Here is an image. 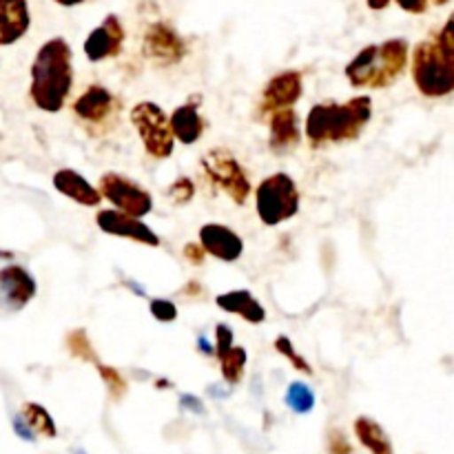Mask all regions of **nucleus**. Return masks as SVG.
<instances>
[{
	"instance_id": "obj_26",
	"label": "nucleus",
	"mask_w": 454,
	"mask_h": 454,
	"mask_svg": "<svg viewBox=\"0 0 454 454\" xmlns=\"http://www.w3.org/2000/svg\"><path fill=\"white\" fill-rule=\"evenodd\" d=\"M98 372H100L111 399H114V402H120V399L127 395V381H124V377L120 375V371H115L114 366H102V364H98Z\"/></svg>"
},
{
	"instance_id": "obj_23",
	"label": "nucleus",
	"mask_w": 454,
	"mask_h": 454,
	"mask_svg": "<svg viewBox=\"0 0 454 454\" xmlns=\"http://www.w3.org/2000/svg\"><path fill=\"white\" fill-rule=\"evenodd\" d=\"M22 419L29 424V428L34 430L35 437H44V439H56L58 437V428H56V421L51 419L47 411H44L40 403H25L20 411Z\"/></svg>"
},
{
	"instance_id": "obj_10",
	"label": "nucleus",
	"mask_w": 454,
	"mask_h": 454,
	"mask_svg": "<svg viewBox=\"0 0 454 454\" xmlns=\"http://www.w3.org/2000/svg\"><path fill=\"white\" fill-rule=\"evenodd\" d=\"M96 222L105 233L115 235V238L133 239V242H140L145 247H160V238L151 226L122 211H100L96 215Z\"/></svg>"
},
{
	"instance_id": "obj_37",
	"label": "nucleus",
	"mask_w": 454,
	"mask_h": 454,
	"mask_svg": "<svg viewBox=\"0 0 454 454\" xmlns=\"http://www.w3.org/2000/svg\"><path fill=\"white\" fill-rule=\"evenodd\" d=\"M198 346L204 350V355H213V353H215V350H213V346H208V341L204 340V337H200Z\"/></svg>"
},
{
	"instance_id": "obj_12",
	"label": "nucleus",
	"mask_w": 454,
	"mask_h": 454,
	"mask_svg": "<svg viewBox=\"0 0 454 454\" xmlns=\"http://www.w3.org/2000/svg\"><path fill=\"white\" fill-rule=\"evenodd\" d=\"M0 291H3L4 309L16 313L34 300L38 286H35V279L31 278L29 270L18 264H9L0 270Z\"/></svg>"
},
{
	"instance_id": "obj_34",
	"label": "nucleus",
	"mask_w": 454,
	"mask_h": 454,
	"mask_svg": "<svg viewBox=\"0 0 454 454\" xmlns=\"http://www.w3.org/2000/svg\"><path fill=\"white\" fill-rule=\"evenodd\" d=\"M397 4L411 13H424L428 9V0H397Z\"/></svg>"
},
{
	"instance_id": "obj_19",
	"label": "nucleus",
	"mask_w": 454,
	"mask_h": 454,
	"mask_svg": "<svg viewBox=\"0 0 454 454\" xmlns=\"http://www.w3.org/2000/svg\"><path fill=\"white\" fill-rule=\"evenodd\" d=\"M301 129H300V118L293 109H279L270 115V149L275 153H286L288 149L300 142Z\"/></svg>"
},
{
	"instance_id": "obj_27",
	"label": "nucleus",
	"mask_w": 454,
	"mask_h": 454,
	"mask_svg": "<svg viewBox=\"0 0 454 454\" xmlns=\"http://www.w3.org/2000/svg\"><path fill=\"white\" fill-rule=\"evenodd\" d=\"M275 348H278V353L282 355V357H286L288 362L297 368V371L304 372V375H313V366H310V364L306 362L300 353H297L295 346H293V341L288 340V337H284V335L278 337V340H275Z\"/></svg>"
},
{
	"instance_id": "obj_6",
	"label": "nucleus",
	"mask_w": 454,
	"mask_h": 454,
	"mask_svg": "<svg viewBox=\"0 0 454 454\" xmlns=\"http://www.w3.org/2000/svg\"><path fill=\"white\" fill-rule=\"evenodd\" d=\"M131 122L145 145L146 153L158 160H167L173 153L171 118H167L155 102H137L131 109Z\"/></svg>"
},
{
	"instance_id": "obj_1",
	"label": "nucleus",
	"mask_w": 454,
	"mask_h": 454,
	"mask_svg": "<svg viewBox=\"0 0 454 454\" xmlns=\"http://www.w3.org/2000/svg\"><path fill=\"white\" fill-rule=\"evenodd\" d=\"M71 87H74V67H71L69 44L62 38L47 40L31 65V100L38 109L56 114L65 106Z\"/></svg>"
},
{
	"instance_id": "obj_21",
	"label": "nucleus",
	"mask_w": 454,
	"mask_h": 454,
	"mask_svg": "<svg viewBox=\"0 0 454 454\" xmlns=\"http://www.w3.org/2000/svg\"><path fill=\"white\" fill-rule=\"evenodd\" d=\"M217 306H220L224 313L239 315L242 319H247L248 324H262L266 319V310L260 301L255 300V295L248 291H231L217 295Z\"/></svg>"
},
{
	"instance_id": "obj_30",
	"label": "nucleus",
	"mask_w": 454,
	"mask_h": 454,
	"mask_svg": "<svg viewBox=\"0 0 454 454\" xmlns=\"http://www.w3.org/2000/svg\"><path fill=\"white\" fill-rule=\"evenodd\" d=\"M151 315L158 322H173L177 317V309L171 300H151Z\"/></svg>"
},
{
	"instance_id": "obj_9",
	"label": "nucleus",
	"mask_w": 454,
	"mask_h": 454,
	"mask_svg": "<svg viewBox=\"0 0 454 454\" xmlns=\"http://www.w3.org/2000/svg\"><path fill=\"white\" fill-rule=\"evenodd\" d=\"M145 53L149 60L168 67L184 58L186 44L171 27L164 22H153L145 34Z\"/></svg>"
},
{
	"instance_id": "obj_3",
	"label": "nucleus",
	"mask_w": 454,
	"mask_h": 454,
	"mask_svg": "<svg viewBox=\"0 0 454 454\" xmlns=\"http://www.w3.org/2000/svg\"><path fill=\"white\" fill-rule=\"evenodd\" d=\"M408 62V43L403 38L386 40L364 47L346 67V78L355 87L384 89L399 78Z\"/></svg>"
},
{
	"instance_id": "obj_17",
	"label": "nucleus",
	"mask_w": 454,
	"mask_h": 454,
	"mask_svg": "<svg viewBox=\"0 0 454 454\" xmlns=\"http://www.w3.org/2000/svg\"><path fill=\"white\" fill-rule=\"evenodd\" d=\"M53 189L65 195V198L82 204V207H98L102 202L100 189L89 184L74 168H60V171L53 173Z\"/></svg>"
},
{
	"instance_id": "obj_15",
	"label": "nucleus",
	"mask_w": 454,
	"mask_h": 454,
	"mask_svg": "<svg viewBox=\"0 0 454 454\" xmlns=\"http://www.w3.org/2000/svg\"><path fill=\"white\" fill-rule=\"evenodd\" d=\"M200 244L204 247L207 255H213L222 262H235L244 253L242 238L224 224H204L200 229Z\"/></svg>"
},
{
	"instance_id": "obj_8",
	"label": "nucleus",
	"mask_w": 454,
	"mask_h": 454,
	"mask_svg": "<svg viewBox=\"0 0 454 454\" xmlns=\"http://www.w3.org/2000/svg\"><path fill=\"white\" fill-rule=\"evenodd\" d=\"M98 189H100L102 198L109 200L118 211L137 217V220L149 215L151 208H153V198H151L149 191L137 186L129 177L120 176V173H105L98 182Z\"/></svg>"
},
{
	"instance_id": "obj_18",
	"label": "nucleus",
	"mask_w": 454,
	"mask_h": 454,
	"mask_svg": "<svg viewBox=\"0 0 454 454\" xmlns=\"http://www.w3.org/2000/svg\"><path fill=\"white\" fill-rule=\"evenodd\" d=\"M29 29L27 0H0V44L9 47Z\"/></svg>"
},
{
	"instance_id": "obj_35",
	"label": "nucleus",
	"mask_w": 454,
	"mask_h": 454,
	"mask_svg": "<svg viewBox=\"0 0 454 454\" xmlns=\"http://www.w3.org/2000/svg\"><path fill=\"white\" fill-rule=\"evenodd\" d=\"M182 406L189 408L191 412H198V415H204L202 402H200V399H195V397H191V395H184V397H182Z\"/></svg>"
},
{
	"instance_id": "obj_16",
	"label": "nucleus",
	"mask_w": 454,
	"mask_h": 454,
	"mask_svg": "<svg viewBox=\"0 0 454 454\" xmlns=\"http://www.w3.org/2000/svg\"><path fill=\"white\" fill-rule=\"evenodd\" d=\"M115 109L114 93L109 89L100 87V84H91L89 89H84L78 96V100L74 102V114L80 120L91 124H102L105 120L111 118Z\"/></svg>"
},
{
	"instance_id": "obj_32",
	"label": "nucleus",
	"mask_w": 454,
	"mask_h": 454,
	"mask_svg": "<svg viewBox=\"0 0 454 454\" xmlns=\"http://www.w3.org/2000/svg\"><path fill=\"white\" fill-rule=\"evenodd\" d=\"M13 433H16L18 437L22 439V442H35L34 430H31V428H29V424H27V421L22 419L20 412H18V415L13 417Z\"/></svg>"
},
{
	"instance_id": "obj_4",
	"label": "nucleus",
	"mask_w": 454,
	"mask_h": 454,
	"mask_svg": "<svg viewBox=\"0 0 454 454\" xmlns=\"http://www.w3.org/2000/svg\"><path fill=\"white\" fill-rule=\"evenodd\" d=\"M412 78L419 93L443 98L454 93V58L434 40H424L412 53Z\"/></svg>"
},
{
	"instance_id": "obj_38",
	"label": "nucleus",
	"mask_w": 454,
	"mask_h": 454,
	"mask_svg": "<svg viewBox=\"0 0 454 454\" xmlns=\"http://www.w3.org/2000/svg\"><path fill=\"white\" fill-rule=\"evenodd\" d=\"M58 4H62V7H75V4L84 3V0H56Z\"/></svg>"
},
{
	"instance_id": "obj_14",
	"label": "nucleus",
	"mask_w": 454,
	"mask_h": 454,
	"mask_svg": "<svg viewBox=\"0 0 454 454\" xmlns=\"http://www.w3.org/2000/svg\"><path fill=\"white\" fill-rule=\"evenodd\" d=\"M215 355L220 359L222 377L226 384H239L247 368V350L233 344V331L226 324H217L215 328Z\"/></svg>"
},
{
	"instance_id": "obj_28",
	"label": "nucleus",
	"mask_w": 454,
	"mask_h": 454,
	"mask_svg": "<svg viewBox=\"0 0 454 454\" xmlns=\"http://www.w3.org/2000/svg\"><path fill=\"white\" fill-rule=\"evenodd\" d=\"M168 198L173 200L176 204H186L193 200L195 195V184L191 177H177L171 186H168Z\"/></svg>"
},
{
	"instance_id": "obj_36",
	"label": "nucleus",
	"mask_w": 454,
	"mask_h": 454,
	"mask_svg": "<svg viewBox=\"0 0 454 454\" xmlns=\"http://www.w3.org/2000/svg\"><path fill=\"white\" fill-rule=\"evenodd\" d=\"M366 3H368V7H371V9H377V12H380V9H386V7H388L390 0H366Z\"/></svg>"
},
{
	"instance_id": "obj_13",
	"label": "nucleus",
	"mask_w": 454,
	"mask_h": 454,
	"mask_svg": "<svg viewBox=\"0 0 454 454\" xmlns=\"http://www.w3.org/2000/svg\"><path fill=\"white\" fill-rule=\"evenodd\" d=\"M304 93V78L300 71H284V74L273 75L264 89L262 98V109L266 114H275L279 109H293L297 100Z\"/></svg>"
},
{
	"instance_id": "obj_7",
	"label": "nucleus",
	"mask_w": 454,
	"mask_h": 454,
	"mask_svg": "<svg viewBox=\"0 0 454 454\" xmlns=\"http://www.w3.org/2000/svg\"><path fill=\"white\" fill-rule=\"evenodd\" d=\"M202 171L213 186L224 191L235 204H244L251 195V180L235 155L226 149H213L202 158Z\"/></svg>"
},
{
	"instance_id": "obj_2",
	"label": "nucleus",
	"mask_w": 454,
	"mask_h": 454,
	"mask_svg": "<svg viewBox=\"0 0 454 454\" xmlns=\"http://www.w3.org/2000/svg\"><path fill=\"white\" fill-rule=\"evenodd\" d=\"M372 115V100L357 96L348 102H322L306 115V137L313 145L355 140Z\"/></svg>"
},
{
	"instance_id": "obj_29",
	"label": "nucleus",
	"mask_w": 454,
	"mask_h": 454,
	"mask_svg": "<svg viewBox=\"0 0 454 454\" xmlns=\"http://www.w3.org/2000/svg\"><path fill=\"white\" fill-rule=\"evenodd\" d=\"M328 454H353V443L346 439V434L340 428H333L326 437Z\"/></svg>"
},
{
	"instance_id": "obj_20",
	"label": "nucleus",
	"mask_w": 454,
	"mask_h": 454,
	"mask_svg": "<svg viewBox=\"0 0 454 454\" xmlns=\"http://www.w3.org/2000/svg\"><path fill=\"white\" fill-rule=\"evenodd\" d=\"M198 102H184L177 106L171 114V129L173 136L182 142V145H193L202 137L204 133V118L200 115Z\"/></svg>"
},
{
	"instance_id": "obj_33",
	"label": "nucleus",
	"mask_w": 454,
	"mask_h": 454,
	"mask_svg": "<svg viewBox=\"0 0 454 454\" xmlns=\"http://www.w3.org/2000/svg\"><path fill=\"white\" fill-rule=\"evenodd\" d=\"M204 247L202 244H186L184 247V255L189 257V262H193V264H202L204 262Z\"/></svg>"
},
{
	"instance_id": "obj_5",
	"label": "nucleus",
	"mask_w": 454,
	"mask_h": 454,
	"mask_svg": "<svg viewBox=\"0 0 454 454\" xmlns=\"http://www.w3.org/2000/svg\"><path fill=\"white\" fill-rule=\"evenodd\" d=\"M257 215L266 226H278L300 211V191L286 173H273L260 182L255 191Z\"/></svg>"
},
{
	"instance_id": "obj_24",
	"label": "nucleus",
	"mask_w": 454,
	"mask_h": 454,
	"mask_svg": "<svg viewBox=\"0 0 454 454\" xmlns=\"http://www.w3.org/2000/svg\"><path fill=\"white\" fill-rule=\"evenodd\" d=\"M284 403L291 408L295 415H309L315 408V393L310 386L301 384V381H293L284 395Z\"/></svg>"
},
{
	"instance_id": "obj_25",
	"label": "nucleus",
	"mask_w": 454,
	"mask_h": 454,
	"mask_svg": "<svg viewBox=\"0 0 454 454\" xmlns=\"http://www.w3.org/2000/svg\"><path fill=\"white\" fill-rule=\"evenodd\" d=\"M67 348H69V353L74 355V357L82 359V362H91L98 366V355L96 350H93L91 341H89V335L82 328H78V331L67 335Z\"/></svg>"
},
{
	"instance_id": "obj_11",
	"label": "nucleus",
	"mask_w": 454,
	"mask_h": 454,
	"mask_svg": "<svg viewBox=\"0 0 454 454\" xmlns=\"http://www.w3.org/2000/svg\"><path fill=\"white\" fill-rule=\"evenodd\" d=\"M124 43V27L115 13L106 16L100 27L91 31L84 40V53L91 62L106 60V58L118 56Z\"/></svg>"
},
{
	"instance_id": "obj_31",
	"label": "nucleus",
	"mask_w": 454,
	"mask_h": 454,
	"mask_svg": "<svg viewBox=\"0 0 454 454\" xmlns=\"http://www.w3.org/2000/svg\"><path fill=\"white\" fill-rule=\"evenodd\" d=\"M437 43L442 44V47L454 58V12L450 13V18H448L446 25H443V29L439 31Z\"/></svg>"
},
{
	"instance_id": "obj_22",
	"label": "nucleus",
	"mask_w": 454,
	"mask_h": 454,
	"mask_svg": "<svg viewBox=\"0 0 454 454\" xmlns=\"http://www.w3.org/2000/svg\"><path fill=\"white\" fill-rule=\"evenodd\" d=\"M355 437L371 454H395L393 442L386 430L371 417H357L353 424Z\"/></svg>"
}]
</instances>
